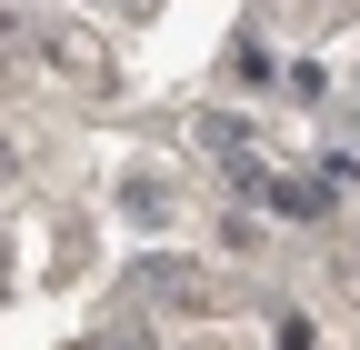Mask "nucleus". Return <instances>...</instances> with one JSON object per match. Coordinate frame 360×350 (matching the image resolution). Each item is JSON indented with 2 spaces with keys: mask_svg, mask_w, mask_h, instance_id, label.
I'll return each instance as SVG.
<instances>
[{
  "mask_svg": "<svg viewBox=\"0 0 360 350\" xmlns=\"http://www.w3.org/2000/svg\"><path fill=\"white\" fill-rule=\"evenodd\" d=\"M270 200H281V210H310V221H321V210H330V190H310V181H281Z\"/></svg>",
  "mask_w": 360,
  "mask_h": 350,
  "instance_id": "1",
  "label": "nucleus"
}]
</instances>
